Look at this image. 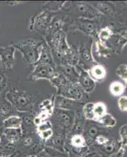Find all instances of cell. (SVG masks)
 <instances>
[{
	"label": "cell",
	"instance_id": "obj_23",
	"mask_svg": "<svg viewBox=\"0 0 127 157\" xmlns=\"http://www.w3.org/2000/svg\"><path fill=\"white\" fill-rule=\"evenodd\" d=\"M66 2H47L43 5V10H46L50 12L55 13L60 10L63 9V6Z\"/></svg>",
	"mask_w": 127,
	"mask_h": 157
},
{
	"label": "cell",
	"instance_id": "obj_4",
	"mask_svg": "<svg viewBox=\"0 0 127 157\" xmlns=\"http://www.w3.org/2000/svg\"><path fill=\"white\" fill-rule=\"evenodd\" d=\"M33 67L34 68L29 76V78L32 81L47 79L51 82L59 73L56 68V66H52L50 64H36Z\"/></svg>",
	"mask_w": 127,
	"mask_h": 157
},
{
	"label": "cell",
	"instance_id": "obj_38",
	"mask_svg": "<svg viewBox=\"0 0 127 157\" xmlns=\"http://www.w3.org/2000/svg\"><path fill=\"white\" fill-rule=\"evenodd\" d=\"M124 154V148H120V149L118 150V152H115V154L111 155L109 157H122Z\"/></svg>",
	"mask_w": 127,
	"mask_h": 157
},
{
	"label": "cell",
	"instance_id": "obj_24",
	"mask_svg": "<svg viewBox=\"0 0 127 157\" xmlns=\"http://www.w3.org/2000/svg\"><path fill=\"white\" fill-rule=\"evenodd\" d=\"M96 122L100 123L101 125L107 127H113L116 125V120L111 115L108 114V113H107L103 117L99 119Z\"/></svg>",
	"mask_w": 127,
	"mask_h": 157
},
{
	"label": "cell",
	"instance_id": "obj_30",
	"mask_svg": "<svg viewBox=\"0 0 127 157\" xmlns=\"http://www.w3.org/2000/svg\"><path fill=\"white\" fill-rule=\"evenodd\" d=\"M38 137H39V139L42 140L43 142L48 141L51 137L53 135V128L50 129V130H43V131H40V132H36Z\"/></svg>",
	"mask_w": 127,
	"mask_h": 157
},
{
	"label": "cell",
	"instance_id": "obj_36",
	"mask_svg": "<svg viewBox=\"0 0 127 157\" xmlns=\"http://www.w3.org/2000/svg\"><path fill=\"white\" fill-rule=\"evenodd\" d=\"M118 104L120 110L122 112H127V96L120 97Z\"/></svg>",
	"mask_w": 127,
	"mask_h": 157
},
{
	"label": "cell",
	"instance_id": "obj_35",
	"mask_svg": "<svg viewBox=\"0 0 127 157\" xmlns=\"http://www.w3.org/2000/svg\"><path fill=\"white\" fill-rule=\"evenodd\" d=\"M119 134L122 145H127V125H124L121 127L119 130Z\"/></svg>",
	"mask_w": 127,
	"mask_h": 157
},
{
	"label": "cell",
	"instance_id": "obj_1",
	"mask_svg": "<svg viewBox=\"0 0 127 157\" xmlns=\"http://www.w3.org/2000/svg\"><path fill=\"white\" fill-rule=\"evenodd\" d=\"M5 99L14 106L18 113H34L36 100L27 92L20 90L17 88L11 89L6 92Z\"/></svg>",
	"mask_w": 127,
	"mask_h": 157
},
{
	"label": "cell",
	"instance_id": "obj_5",
	"mask_svg": "<svg viewBox=\"0 0 127 157\" xmlns=\"http://www.w3.org/2000/svg\"><path fill=\"white\" fill-rule=\"evenodd\" d=\"M55 16V13L50 12L46 10H42L40 12L36 13L30 18L29 29L30 31H39L46 29Z\"/></svg>",
	"mask_w": 127,
	"mask_h": 157
},
{
	"label": "cell",
	"instance_id": "obj_20",
	"mask_svg": "<svg viewBox=\"0 0 127 157\" xmlns=\"http://www.w3.org/2000/svg\"><path fill=\"white\" fill-rule=\"evenodd\" d=\"M70 28L79 29V30L85 31L88 33H92V32H94V30L96 29L95 25H94V24L92 22L82 21H80L77 22V23L76 22L73 23V25H70Z\"/></svg>",
	"mask_w": 127,
	"mask_h": 157
},
{
	"label": "cell",
	"instance_id": "obj_42",
	"mask_svg": "<svg viewBox=\"0 0 127 157\" xmlns=\"http://www.w3.org/2000/svg\"><path fill=\"white\" fill-rule=\"evenodd\" d=\"M94 155H95V154L93 153V152H91V153H89V154H88V155H84V156H82V157H92Z\"/></svg>",
	"mask_w": 127,
	"mask_h": 157
},
{
	"label": "cell",
	"instance_id": "obj_26",
	"mask_svg": "<svg viewBox=\"0 0 127 157\" xmlns=\"http://www.w3.org/2000/svg\"><path fill=\"white\" fill-rule=\"evenodd\" d=\"M93 105L94 103L85 104L82 109V114L84 116V119L88 120H93L94 121V113H93Z\"/></svg>",
	"mask_w": 127,
	"mask_h": 157
},
{
	"label": "cell",
	"instance_id": "obj_9",
	"mask_svg": "<svg viewBox=\"0 0 127 157\" xmlns=\"http://www.w3.org/2000/svg\"><path fill=\"white\" fill-rule=\"evenodd\" d=\"M78 102L79 101L72 100L60 95H55L54 97L55 109L76 112V109L78 107Z\"/></svg>",
	"mask_w": 127,
	"mask_h": 157
},
{
	"label": "cell",
	"instance_id": "obj_16",
	"mask_svg": "<svg viewBox=\"0 0 127 157\" xmlns=\"http://www.w3.org/2000/svg\"><path fill=\"white\" fill-rule=\"evenodd\" d=\"M14 115H18V112L5 98L0 99V120L3 121L6 118Z\"/></svg>",
	"mask_w": 127,
	"mask_h": 157
},
{
	"label": "cell",
	"instance_id": "obj_31",
	"mask_svg": "<svg viewBox=\"0 0 127 157\" xmlns=\"http://www.w3.org/2000/svg\"><path fill=\"white\" fill-rule=\"evenodd\" d=\"M111 34L112 32L110 30V29L105 28V29H103L99 33V39L101 42H105L111 37Z\"/></svg>",
	"mask_w": 127,
	"mask_h": 157
},
{
	"label": "cell",
	"instance_id": "obj_27",
	"mask_svg": "<svg viewBox=\"0 0 127 157\" xmlns=\"http://www.w3.org/2000/svg\"><path fill=\"white\" fill-rule=\"evenodd\" d=\"M8 86V78L2 69L0 68V99L2 98V94H6V90Z\"/></svg>",
	"mask_w": 127,
	"mask_h": 157
},
{
	"label": "cell",
	"instance_id": "obj_12",
	"mask_svg": "<svg viewBox=\"0 0 127 157\" xmlns=\"http://www.w3.org/2000/svg\"><path fill=\"white\" fill-rule=\"evenodd\" d=\"M58 71L63 74L67 80L72 82H78L79 73L76 70L75 66H72L68 64H61L56 65Z\"/></svg>",
	"mask_w": 127,
	"mask_h": 157
},
{
	"label": "cell",
	"instance_id": "obj_7",
	"mask_svg": "<svg viewBox=\"0 0 127 157\" xmlns=\"http://www.w3.org/2000/svg\"><path fill=\"white\" fill-rule=\"evenodd\" d=\"M66 134L67 132L63 128L53 125V135L48 141L45 142V146L59 150L60 152H64V144Z\"/></svg>",
	"mask_w": 127,
	"mask_h": 157
},
{
	"label": "cell",
	"instance_id": "obj_2",
	"mask_svg": "<svg viewBox=\"0 0 127 157\" xmlns=\"http://www.w3.org/2000/svg\"><path fill=\"white\" fill-rule=\"evenodd\" d=\"M43 42H39L33 38H26L20 41L11 43L13 47L19 50L25 61L29 65L33 66L38 61L40 47Z\"/></svg>",
	"mask_w": 127,
	"mask_h": 157
},
{
	"label": "cell",
	"instance_id": "obj_33",
	"mask_svg": "<svg viewBox=\"0 0 127 157\" xmlns=\"http://www.w3.org/2000/svg\"><path fill=\"white\" fill-rule=\"evenodd\" d=\"M109 141V139L106 136L103 135V134H99L96 137L95 140H94V142L96 144L99 146H102V145H106L107 143Z\"/></svg>",
	"mask_w": 127,
	"mask_h": 157
},
{
	"label": "cell",
	"instance_id": "obj_11",
	"mask_svg": "<svg viewBox=\"0 0 127 157\" xmlns=\"http://www.w3.org/2000/svg\"><path fill=\"white\" fill-rule=\"evenodd\" d=\"M40 64H50L52 66H56L55 62L54 61V57L52 55L51 50L48 45L47 44L46 42H43V44H42L41 47H40V51H39V59L33 66Z\"/></svg>",
	"mask_w": 127,
	"mask_h": 157
},
{
	"label": "cell",
	"instance_id": "obj_41",
	"mask_svg": "<svg viewBox=\"0 0 127 157\" xmlns=\"http://www.w3.org/2000/svg\"><path fill=\"white\" fill-rule=\"evenodd\" d=\"M2 134H3V127H0V144H1V142H2Z\"/></svg>",
	"mask_w": 127,
	"mask_h": 157
},
{
	"label": "cell",
	"instance_id": "obj_37",
	"mask_svg": "<svg viewBox=\"0 0 127 157\" xmlns=\"http://www.w3.org/2000/svg\"><path fill=\"white\" fill-rule=\"evenodd\" d=\"M81 56H82V58L84 59V61H86L88 63L92 61L91 52H90L89 50H88V49H84V50L81 51Z\"/></svg>",
	"mask_w": 127,
	"mask_h": 157
},
{
	"label": "cell",
	"instance_id": "obj_28",
	"mask_svg": "<svg viewBox=\"0 0 127 157\" xmlns=\"http://www.w3.org/2000/svg\"><path fill=\"white\" fill-rule=\"evenodd\" d=\"M51 115L46 111H41L39 114L36 115L34 117V124L36 127L39 126L40 123H43V121H46L47 120H50V117Z\"/></svg>",
	"mask_w": 127,
	"mask_h": 157
},
{
	"label": "cell",
	"instance_id": "obj_32",
	"mask_svg": "<svg viewBox=\"0 0 127 157\" xmlns=\"http://www.w3.org/2000/svg\"><path fill=\"white\" fill-rule=\"evenodd\" d=\"M52 128H53V124H52L51 121L50 120H47L46 121H43L42 123H40L39 126H37L36 130V132H40V131L50 130V129Z\"/></svg>",
	"mask_w": 127,
	"mask_h": 157
},
{
	"label": "cell",
	"instance_id": "obj_22",
	"mask_svg": "<svg viewBox=\"0 0 127 157\" xmlns=\"http://www.w3.org/2000/svg\"><path fill=\"white\" fill-rule=\"evenodd\" d=\"M54 97L55 95L51 98H46V99H44L39 105V109L41 111H46V112H47V113H49L51 115L55 109Z\"/></svg>",
	"mask_w": 127,
	"mask_h": 157
},
{
	"label": "cell",
	"instance_id": "obj_21",
	"mask_svg": "<svg viewBox=\"0 0 127 157\" xmlns=\"http://www.w3.org/2000/svg\"><path fill=\"white\" fill-rule=\"evenodd\" d=\"M93 113H94V121L96 122L99 119L107 114V107L103 102H96L93 105Z\"/></svg>",
	"mask_w": 127,
	"mask_h": 157
},
{
	"label": "cell",
	"instance_id": "obj_17",
	"mask_svg": "<svg viewBox=\"0 0 127 157\" xmlns=\"http://www.w3.org/2000/svg\"><path fill=\"white\" fill-rule=\"evenodd\" d=\"M119 149L120 148H118V143L114 139H109V141L106 145L100 146V148H99L100 156L102 157L111 156V155H113V154H115V152H118Z\"/></svg>",
	"mask_w": 127,
	"mask_h": 157
},
{
	"label": "cell",
	"instance_id": "obj_10",
	"mask_svg": "<svg viewBox=\"0 0 127 157\" xmlns=\"http://www.w3.org/2000/svg\"><path fill=\"white\" fill-rule=\"evenodd\" d=\"M22 119V130L23 134L35 132L36 127L34 124V113H18Z\"/></svg>",
	"mask_w": 127,
	"mask_h": 157
},
{
	"label": "cell",
	"instance_id": "obj_44",
	"mask_svg": "<svg viewBox=\"0 0 127 157\" xmlns=\"http://www.w3.org/2000/svg\"><path fill=\"white\" fill-rule=\"evenodd\" d=\"M22 157H36L35 155H24Z\"/></svg>",
	"mask_w": 127,
	"mask_h": 157
},
{
	"label": "cell",
	"instance_id": "obj_34",
	"mask_svg": "<svg viewBox=\"0 0 127 157\" xmlns=\"http://www.w3.org/2000/svg\"><path fill=\"white\" fill-rule=\"evenodd\" d=\"M117 74L122 79L127 80V65H124V64L120 65L117 69Z\"/></svg>",
	"mask_w": 127,
	"mask_h": 157
},
{
	"label": "cell",
	"instance_id": "obj_6",
	"mask_svg": "<svg viewBox=\"0 0 127 157\" xmlns=\"http://www.w3.org/2000/svg\"><path fill=\"white\" fill-rule=\"evenodd\" d=\"M56 90H57V95L70 98L72 100L81 101L84 96L83 94L84 91L82 90L78 82H72L69 80L66 81Z\"/></svg>",
	"mask_w": 127,
	"mask_h": 157
},
{
	"label": "cell",
	"instance_id": "obj_18",
	"mask_svg": "<svg viewBox=\"0 0 127 157\" xmlns=\"http://www.w3.org/2000/svg\"><path fill=\"white\" fill-rule=\"evenodd\" d=\"M88 74L95 82L96 81L100 82V81L104 80V78L106 77V75H107V72H106L105 68L103 65L96 64L90 68Z\"/></svg>",
	"mask_w": 127,
	"mask_h": 157
},
{
	"label": "cell",
	"instance_id": "obj_15",
	"mask_svg": "<svg viewBox=\"0 0 127 157\" xmlns=\"http://www.w3.org/2000/svg\"><path fill=\"white\" fill-rule=\"evenodd\" d=\"M65 22H66V21L63 18V17L55 16L50 25H48V27L46 29L45 36H52V35L57 34L59 32H64L63 28H64Z\"/></svg>",
	"mask_w": 127,
	"mask_h": 157
},
{
	"label": "cell",
	"instance_id": "obj_40",
	"mask_svg": "<svg viewBox=\"0 0 127 157\" xmlns=\"http://www.w3.org/2000/svg\"><path fill=\"white\" fill-rule=\"evenodd\" d=\"M24 2H18V1H14V2H6L5 3L6 4L7 6H17L19 5L21 3H23Z\"/></svg>",
	"mask_w": 127,
	"mask_h": 157
},
{
	"label": "cell",
	"instance_id": "obj_29",
	"mask_svg": "<svg viewBox=\"0 0 127 157\" xmlns=\"http://www.w3.org/2000/svg\"><path fill=\"white\" fill-rule=\"evenodd\" d=\"M45 150L49 154L50 157H70L66 152H60L59 150L54 149V148H51L50 147L45 146Z\"/></svg>",
	"mask_w": 127,
	"mask_h": 157
},
{
	"label": "cell",
	"instance_id": "obj_13",
	"mask_svg": "<svg viewBox=\"0 0 127 157\" xmlns=\"http://www.w3.org/2000/svg\"><path fill=\"white\" fill-rule=\"evenodd\" d=\"M22 136H23V133H22V128H3L2 137L5 138L6 141L15 145L17 148L21 142Z\"/></svg>",
	"mask_w": 127,
	"mask_h": 157
},
{
	"label": "cell",
	"instance_id": "obj_19",
	"mask_svg": "<svg viewBox=\"0 0 127 157\" xmlns=\"http://www.w3.org/2000/svg\"><path fill=\"white\" fill-rule=\"evenodd\" d=\"M2 127L3 128H22V119L19 115L10 116L2 121Z\"/></svg>",
	"mask_w": 127,
	"mask_h": 157
},
{
	"label": "cell",
	"instance_id": "obj_14",
	"mask_svg": "<svg viewBox=\"0 0 127 157\" xmlns=\"http://www.w3.org/2000/svg\"><path fill=\"white\" fill-rule=\"evenodd\" d=\"M78 83L85 93H92L96 88V82L90 76L88 71L81 70L79 73Z\"/></svg>",
	"mask_w": 127,
	"mask_h": 157
},
{
	"label": "cell",
	"instance_id": "obj_39",
	"mask_svg": "<svg viewBox=\"0 0 127 157\" xmlns=\"http://www.w3.org/2000/svg\"><path fill=\"white\" fill-rule=\"evenodd\" d=\"M36 157H50V155H49V154L47 153V152L45 150V148H44V149L40 151L39 153L36 154Z\"/></svg>",
	"mask_w": 127,
	"mask_h": 157
},
{
	"label": "cell",
	"instance_id": "obj_8",
	"mask_svg": "<svg viewBox=\"0 0 127 157\" xmlns=\"http://www.w3.org/2000/svg\"><path fill=\"white\" fill-rule=\"evenodd\" d=\"M16 49L12 45L7 47H0V62L3 69L11 70L15 64Z\"/></svg>",
	"mask_w": 127,
	"mask_h": 157
},
{
	"label": "cell",
	"instance_id": "obj_3",
	"mask_svg": "<svg viewBox=\"0 0 127 157\" xmlns=\"http://www.w3.org/2000/svg\"><path fill=\"white\" fill-rule=\"evenodd\" d=\"M75 120V112L55 109L50 117L53 125L61 127L68 133Z\"/></svg>",
	"mask_w": 127,
	"mask_h": 157
},
{
	"label": "cell",
	"instance_id": "obj_43",
	"mask_svg": "<svg viewBox=\"0 0 127 157\" xmlns=\"http://www.w3.org/2000/svg\"><path fill=\"white\" fill-rule=\"evenodd\" d=\"M18 155V153H15V154H14V155H9V156H1V155H0V157H16L17 155Z\"/></svg>",
	"mask_w": 127,
	"mask_h": 157
},
{
	"label": "cell",
	"instance_id": "obj_25",
	"mask_svg": "<svg viewBox=\"0 0 127 157\" xmlns=\"http://www.w3.org/2000/svg\"><path fill=\"white\" fill-rule=\"evenodd\" d=\"M110 91L113 95L115 96H120L123 94L124 90H125V86L122 82H111L110 85Z\"/></svg>",
	"mask_w": 127,
	"mask_h": 157
}]
</instances>
